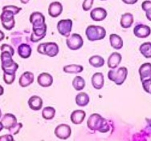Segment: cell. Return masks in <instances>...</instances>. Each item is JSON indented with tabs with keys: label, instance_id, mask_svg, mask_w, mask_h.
<instances>
[{
	"label": "cell",
	"instance_id": "obj_20",
	"mask_svg": "<svg viewBox=\"0 0 151 141\" xmlns=\"http://www.w3.org/2000/svg\"><path fill=\"white\" fill-rule=\"evenodd\" d=\"M92 85L96 90H101L103 88L105 84V78L101 72H96L92 76Z\"/></svg>",
	"mask_w": 151,
	"mask_h": 141
},
{
	"label": "cell",
	"instance_id": "obj_7",
	"mask_svg": "<svg viewBox=\"0 0 151 141\" xmlns=\"http://www.w3.org/2000/svg\"><path fill=\"white\" fill-rule=\"evenodd\" d=\"M66 44L68 48L72 51H77L81 49L84 45V39L80 34L74 33L73 35H69V37L66 39Z\"/></svg>",
	"mask_w": 151,
	"mask_h": 141
},
{
	"label": "cell",
	"instance_id": "obj_45",
	"mask_svg": "<svg viewBox=\"0 0 151 141\" xmlns=\"http://www.w3.org/2000/svg\"><path fill=\"white\" fill-rule=\"evenodd\" d=\"M101 1H106V0H101Z\"/></svg>",
	"mask_w": 151,
	"mask_h": 141
},
{
	"label": "cell",
	"instance_id": "obj_8",
	"mask_svg": "<svg viewBox=\"0 0 151 141\" xmlns=\"http://www.w3.org/2000/svg\"><path fill=\"white\" fill-rule=\"evenodd\" d=\"M57 31L64 37H69L73 29V20L72 19H62L57 23Z\"/></svg>",
	"mask_w": 151,
	"mask_h": 141
},
{
	"label": "cell",
	"instance_id": "obj_16",
	"mask_svg": "<svg viewBox=\"0 0 151 141\" xmlns=\"http://www.w3.org/2000/svg\"><path fill=\"white\" fill-rule=\"evenodd\" d=\"M107 11L103 7H96L90 12V17L93 21L101 22L105 20L107 17Z\"/></svg>",
	"mask_w": 151,
	"mask_h": 141
},
{
	"label": "cell",
	"instance_id": "obj_31",
	"mask_svg": "<svg viewBox=\"0 0 151 141\" xmlns=\"http://www.w3.org/2000/svg\"><path fill=\"white\" fill-rule=\"evenodd\" d=\"M73 87L76 91H82L85 87V80L81 76H76L73 80Z\"/></svg>",
	"mask_w": 151,
	"mask_h": 141
},
{
	"label": "cell",
	"instance_id": "obj_29",
	"mask_svg": "<svg viewBox=\"0 0 151 141\" xmlns=\"http://www.w3.org/2000/svg\"><path fill=\"white\" fill-rule=\"evenodd\" d=\"M55 112L56 111L52 107H45L44 109L42 110V117L46 120H51L55 117Z\"/></svg>",
	"mask_w": 151,
	"mask_h": 141
},
{
	"label": "cell",
	"instance_id": "obj_34",
	"mask_svg": "<svg viewBox=\"0 0 151 141\" xmlns=\"http://www.w3.org/2000/svg\"><path fill=\"white\" fill-rule=\"evenodd\" d=\"M93 3H94V0H84L82 3V8L84 11H88L93 7Z\"/></svg>",
	"mask_w": 151,
	"mask_h": 141
},
{
	"label": "cell",
	"instance_id": "obj_4",
	"mask_svg": "<svg viewBox=\"0 0 151 141\" xmlns=\"http://www.w3.org/2000/svg\"><path fill=\"white\" fill-rule=\"evenodd\" d=\"M128 76V69L125 67H121L116 70L111 69L108 72L109 79L117 86H121L125 83Z\"/></svg>",
	"mask_w": 151,
	"mask_h": 141
},
{
	"label": "cell",
	"instance_id": "obj_24",
	"mask_svg": "<svg viewBox=\"0 0 151 141\" xmlns=\"http://www.w3.org/2000/svg\"><path fill=\"white\" fill-rule=\"evenodd\" d=\"M18 55L22 59H28L32 55V50L30 45L27 43H21L17 47Z\"/></svg>",
	"mask_w": 151,
	"mask_h": 141
},
{
	"label": "cell",
	"instance_id": "obj_44",
	"mask_svg": "<svg viewBox=\"0 0 151 141\" xmlns=\"http://www.w3.org/2000/svg\"><path fill=\"white\" fill-rule=\"evenodd\" d=\"M2 117V111H1V109H0V118Z\"/></svg>",
	"mask_w": 151,
	"mask_h": 141
},
{
	"label": "cell",
	"instance_id": "obj_19",
	"mask_svg": "<svg viewBox=\"0 0 151 141\" xmlns=\"http://www.w3.org/2000/svg\"><path fill=\"white\" fill-rule=\"evenodd\" d=\"M141 82L145 79H151V64L150 63H144L141 65L138 70Z\"/></svg>",
	"mask_w": 151,
	"mask_h": 141
},
{
	"label": "cell",
	"instance_id": "obj_36",
	"mask_svg": "<svg viewBox=\"0 0 151 141\" xmlns=\"http://www.w3.org/2000/svg\"><path fill=\"white\" fill-rule=\"evenodd\" d=\"M22 127H23V124L22 123H17V124L15 125V127H13L8 131L10 132V134H12V135H15L20 132Z\"/></svg>",
	"mask_w": 151,
	"mask_h": 141
},
{
	"label": "cell",
	"instance_id": "obj_12",
	"mask_svg": "<svg viewBox=\"0 0 151 141\" xmlns=\"http://www.w3.org/2000/svg\"><path fill=\"white\" fill-rule=\"evenodd\" d=\"M47 29V24H45L44 26H42L40 28L32 29L30 40L32 41V43H37V42L42 40L46 36Z\"/></svg>",
	"mask_w": 151,
	"mask_h": 141
},
{
	"label": "cell",
	"instance_id": "obj_25",
	"mask_svg": "<svg viewBox=\"0 0 151 141\" xmlns=\"http://www.w3.org/2000/svg\"><path fill=\"white\" fill-rule=\"evenodd\" d=\"M109 42L111 47L115 50H121L123 47V39L120 35L116 34H111L109 35Z\"/></svg>",
	"mask_w": 151,
	"mask_h": 141
},
{
	"label": "cell",
	"instance_id": "obj_1",
	"mask_svg": "<svg viewBox=\"0 0 151 141\" xmlns=\"http://www.w3.org/2000/svg\"><path fill=\"white\" fill-rule=\"evenodd\" d=\"M21 11V7L15 5H7L3 6L2 13L0 14V19L3 28L6 31H12L15 25V15L19 14Z\"/></svg>",
	"mask_w": 151,
	"mask_h": 141
},
{
	"label": "cell",
	"instance_id": "obj_5",
	"mask_svg": "<svg viewBox=\"0 0 151 141\" xmlns=\"http://www.w3.org/2000/svg\"><path fill=\"white\" fill-rule=\"evenodd\" d=\"M86 37L91 42L104 39L106 36V30L103 26L90 25L85 30Z\"/></svg>",
	"mask_w": 151,
	"mask_h": 141
},
{
	"label": "cell",
	"instance_id": "obj_37",
	"mask_svg": "<svg viewBox=\"0 0 151 141\" xmlns=\"http://www.w3.org/2000/svg\"><path fill=\"white\" fill-rule=\"evenodd\" d=\"M142 87L145 92L148 94H150L151 92V79H145V80L142 82Z\"/></svg>",
	"mask_w": 151,
	"mask_h": 141
},
{
	"label": "cell",
	"instance_id": "obj_6",
	"mask_svg": "<svg viewBox=\"0 0 151 141\" xmlns=\"http://www.w3.org/2000/svg\"><path fill=\"white\" fill-rule=\"evenodd\" d=\"M60 48L57 43L54 42H47L40 43L37 47V52L40 55H47L50 58L55 57L59 54Z\"/></svg>",
	"mask_w": 151,
	"mask_h": 141
},
{
	"label": "cell",
	"instance_id": "obj_39",
	"mask_svg": "<svg viewBox=\"0 0 151 141\" xmlns=\"http://www.w3.org/2000/svg\"><path fill=\"white\" fill-rule=\"evenodd\" d=\"M138 0H122V2L127 5H134L135 3H137Z\"/></svg>",
	"mask_w": 151,
	"mask_h": 141
},
{
	"label": "cell",
	"instance_id": "obj_14",
	"mask_svg": "<svg viewBox=\"0 0 151 141\" xmlns=\"http://www.w3.org/2000/svg\"><path fill=\"white\" fill-rule=\"evenodd\" d=\"M34 80H35L34 74L32 72L27 71L20 75L19 79V84L22 87H27L34 83Z\"/></svg>",
	"mask_w": 151,
	"mask_h": 141
},
{
	"label": "cell",
	"instance_id": "obj_22",
	"mask_svg": "<svg viewBox=\"0 0 151 141\" xmlns=\"http://www.w3.org/2000/svg\"><path fill=\"white\" fill-rule=\"evenodd\" d=\"M134 22V14L131 13H124L122 14L121 17V20H120V24L122 28H130L131 26H133Z\"/></svg>",
	"mask_w": 151,
	"mask_h": 141
},
{
	"label": "cell",
	"instance_id": "obj_21",
	"mask_svg": "<svg viewBox=\"0 0 151 141\" xmlns=\"http://www.w3.org/2000/svg\"><path fill=\"white\" fill-rule=\"evenodd\" d=\"M86 116V113L83 110H75L73 111L71 115H70V120L73 124L79 125L83 123Z\"/></svg>",
	"mask_w": 151,
	"mask_h": 141
},
{
	"label": "cell",
	"instance_id": "obj_11",
	"mask_svg": "<svg viewBox=\"0 0 151 141\" xmlns=\"http://www.w3.org/2000/svg\"><path fill=\"white\" fill-rule=\"evenodd\" d=\"M134 34L136 37L139 39H145L150 35L151 28L147 25L142 23L137 24L134 28Z\"/></svg>",
	"mask_w": 151,
	"mask_h": 141
},
{
	"label": "cell",
	"instance_id": "obj_33",
	"mask_svg": "<svg viewBox=\"0 0 151 141\" xmlns=\"http://www.w3.org/2000/svg\"><path fill=\"white\" fill-rule=\"evenodd\" d=\"M3 81L7 85H12L15 80V73H3Z\"/></svg>",
	"mask_w": 151,
	"mask_h": 141
},
{
	"label": "cell",
	"instance_id": "obj_3",
	"mask_svg": "<svg viewBox=\"0 0 151 141\" xmlns=\"http://www.w3.org/2000/svg\"><path fill=\"white\" fill-rule=\"evenodd\" d=\"M13 55L9 52H2L0 55L1 59V67L3 73H16L19 69V64L13 60Z\"/></svg>",
	"mask_w": 151,
	"mask_h": 141
},
{
	"label": "cell",
	"instance_id": "obj_32",
	"mask_svg": "<svg viewBox=\"0 0 151 141\" xmlns=\"http://www.w3.org/2000/svg\"><path fill=\"white\" fill-rule=\"evenodd\" d=\"M142 10L145 12V16L149 21H151V1L145 0L142 3Z\"/></svg>",
	"mask_w": 151,
	"mask_h": 141
},
{
	"label": "cell",
	"instance_id": "obj_46",
	"mask_svg": "<svg viewBox=\"0 0 151 141\" xmlns=\"http://www.w3.org/2000/svg\"><path fill=\"white\" fill-rule=\"evenodd\" d=\"M13 141H15V140H13Z\"/></svg>",
	"mask_w": 151,
	"mask_h": 141
},
{
	"label": "cell",
	"instance_id": "obj_17",
	"mask_svg": "<svg viewBox=\"0 0 151 141\" xmlns=\"http://www.w3.org/2000/svg\"><path fill=\"white\" fill-rule=\"evenodd\" d=\"M63 12V5L60 2H52L48 6V14L51 17H59Z\"/></svg>",
	"mask_w": 151,
	"mask_h": 141
},
{
	"label": "cell",
	"instance_id": "obj_26",
	"mask_svg": "<svg viewBox=\"0 0 151 141\" xmlns=\"http://www.w3.org/2000/svg\"><path fill=\"white\" fill-rule=\"evenodd\" d=\"M75 101L77 106L86 107L89 104L90 98H89V95H88L86 92H80L76 96Z\"/></svg>",
	"mask_w": 151,
	"mask_h": 141
},
{
	"label": "cell",
	"instance_id": "obj_30",
	"mask_svg": "<svg viewBox=\"0 0 151 141\" xmlns=\"http://www.w3.org/2000/svg\"><path fill=\"white\" fill-rule=\"evenodd\" d=\"M139 52L146 59H151V43L145 42L139 47Z\"/></svg>",
	"mask_w": 151,
	"mask_h": 141
},
{
	"label": "cell",
	"instance_id": "obj_13",
	"mask_svg": "<svg viewBox=\"0 0 151 141\" xmlns=\"http://www.w3.org/2000/svg\"><path fill=\"white\" fill-rule=\"evenodd\" d=\"M1 122L3 124V127L6 130H10L13 127H15L18 123L16 116L12 113H6L3 116Z\"/></svg>",
	"mask_w": 151,
	"mask_h": 141
},
{
	"label": "cell",
	"instance_id": "obj_42",
	"mask_svg": "<svg viewBox=\"0 0 151 141\" xmlns=\"http://www.w3.org/2000/svg\"><path fill=\"white\" fill-rule=\"evenodd\" d=\"M20 2L23 4H27L30 2V0H20Z\"/></svg>",
	"mask_w": 151,
	"mask_h": 141
},
{
	"label": "cell",
	"instance_id": "obj_28",
	"mask_svg": "<svg viewBox=\"0 0 151 141\" xmlns=\"http://www.w3.org/2000/svg\"><path fill=\"white\" fill-rule=\"evenodd\" d=\"M88 63L91 66L95 68H100L105 65V59L101 55H93L88 59Z\"/></svg>",
	"mask_w": 151,
	"mask_h": 141
},
{
	"label": "cell",
	"instance_id": "obj_23",
	"mask_svg": "<svg viewBox=\"0 0 151 141\" xmlns=\"http://www.w3.org/2000/svg\"><path fill=\"white\" fill-rule=\"evenodd\" d=\"M28 106L33 111H40L43 107V99L38 95H32L28 99Z\"/></svg>",
	"mask_w": 151,
	"mask_h": 141
},
{
	"label": "cell",
	"instance_id": "obj_47",
	"mask_svg": "<svg viewBox=\"0 0 151 141\" xmlns=\"http://www.w3.org/2000/svg\"><path fill=\"white\" fill-rule=\"evenodd\" d=\"M150 94H151V92H150Z\"/></svg>",
	"mask_w": 151,
	"mask_h": 141
},
{
	"label": "cell",
	"instance_id": "obj_27",
	"mask_svg": "<svg viewBox=\"0 0 151 141\" xmlns=\"http://www.w3.org/2000/svg\"><path fill=\"white\" fill-rule=\"evenodd\" d=\"M84 71V67L79 64H69L63 67V72L68 74H78Z\"/></svg>",
	"mask_w": 151,
	"mask_h": 141
},
{
	"label": "cell",
	"instance_id": "obj_43",
	"mask_svg": "<svg viewBox=\"0 0 151 141\" xmlns=\"http://www.w3.org/2000/svg\"><path fill=\"white\" fill-rule=\"evenodd\" d=\"M3 129H4V127H3V125L2 124V122H0V132H2Z\"/></svg>",
	"mask_w": 151,
	"mask_h": 141
},
{
	"label": "cell",
	"instance_id": "obj_35",
	"mask_svg": "<svg viewBox=\"0 0 151 141\" xmlns=\"http://www.w3.org/2000/svg\"><path fill=\"white\" fill-rule=\"evenodd\" d=\"M0 50H1V52H9L12 55H15V50H14V48L11 45L6 44V43H4V44H3L2 46L0 47Z\"/></svg>",
	"mask_w": 151,
	"mask_h": 141
},
{
	"label": "cell",
	"instance_id": "obj_9",
	"mask_svg": "<svg viewBox=\"0 0 151 141\" xmlns=\"http://www.w3.org/2000/svg\"><path fill=\"white\" fill-rule=\"evenodd\" d=\"M30 23H32V29L40 28L44 26L45 23V16L41 12L35 11L31 14L29 18Z\"/></svg>",
	"mask_w": 151,
	"mask_h": 141
},
{
	"label": "cell",
	"instance_id": "obj_10",
	"mask_svg": "<svg viewBox=\"0 0 151 141\" xmlns=\"http://www.w3.org/2000/svg\"><path fill=\"white\" fill-rule=\"evenodd\" d=\"M55 135L60 140H67L72 135V129L69 125L62 124L58 125L54 131Z\"/></svg>",
	"mask_w": 151,
	"mask_h": 141
},
{
	"label": "cell",
	"instance_id": "obj_41",
	"mask_svg": "<svg viewBox=\"0 0 151 141\" xmlns=\"http://www.w3.org/2000/svg\"><path fill=\"white\" fill-rule=\"evenodd\" d=\"M3 94H4V88L2 85H0V96H2Z\"/></svg>",
	"mask_w": 151,
	"mask_h": 141
},
{
	"label": "cell",
	"instance_id": "obj_15",
	"mask_svg": "<svg viewBox=\"0 0 151 141\" xmlns=\"http://www.w3.org/2000/svg\"><path fill=\"white\" fill-rule=\"evenodd\" d=\"M37 83L42 87H49L53 84L52 75L47 72H43L38 75Z\"/></svg>",
	"mask_w": 151,
	"mask_h": 141
},
{
	"label": "cell",
	"instance_id": "obj_38",
	"mask_svg": "<svg viewBox=\"0 0 151 141\" xmlns=\"http://www.w3.org/2000/svg\"><path fill=\"white\" fill-rule=\"evenodd\" d=\"M14 140V136L12 134H6V135H3L0 136V141H13Z\"/></svg>",
	"mask_w": 151,
	"mask_h": 141
},
{
	"label": "cell",
	"instance_id": "obj_2",
	"mask_svg": "<svg viewBox=\"0 0 151 141\" xmlns=\"http://www.w3.org/2000/svg\"><path fill=\"white\" fill-rule=\"evenodd\" d=\"M87 126L92 131H98L101 133H106L109 130L107 120L97 113H93L87 121Z\"/></svg>",
	"mask_w": 151,
	"mask_h": 141
},
{
	"label": "cell",
	"instance_id": "obj_40",
	"mask_svg": "<svg viewBox=\"0 0 151 141\" xmlns=\"http://www.w3.org/2000/svg\"><path fill=\"white\" fill-rule=\"evenodd\" d=\"M4 38H5V34H4L1 30H0V42H1V41H3V39H4Z\"/></svg>",
	"mask_w": 151,
	"mask_h": 141
},
{
	"label": "cell",
	"instance_id": "obj_18",
	"mask_svg": "<svg viewBox=\"0 0 151 141\" xmlns=\"http://www.w3.org/2000/svg\"><path fill=\"white\" fill-rule=\"evenodd\" d=\"M122 60V55L118 52H113L108 58L107 65L110 69H116Z\"/></svg>",
	"mask_w": 151,
	"mask_h": 141
}]
</instances>
